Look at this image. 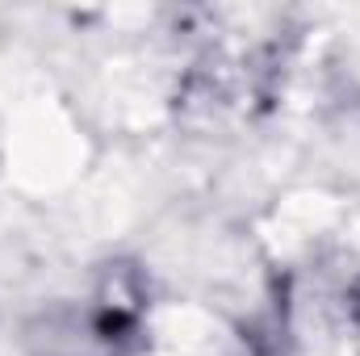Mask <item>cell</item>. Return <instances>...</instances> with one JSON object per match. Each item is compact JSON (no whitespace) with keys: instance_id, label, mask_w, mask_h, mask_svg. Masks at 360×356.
<instances>
[{"instance_id":"obj_1","label":"cell","mask_w":360,"mask_h":356,"mask_svg":"<svg viewBox=\"0 0 360 356\" xmlns=\"http://www.w3.org/2000/svg\"><path fill=\"white\" fill-rule=\"evenodd\" d=\"M134 336V319L113 306H80V310H55L42 319V331L34 336L42 356H122Z\"/></svg>"}]
</instances>
